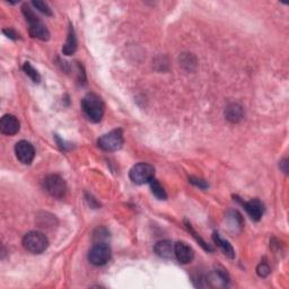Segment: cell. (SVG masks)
<instances>
[{
  "instance_id": "cell-1",
  "label": "cell",
  "mask_w": 289,
  "mask_h": 289,
  "mask_svg": "<svg viewBox=\"0 0 289 289\" xmlns=\"http://www.w3.org/2000/svg\"><path fill=\"white\" fill-rule=\"evenodd\" d=\"M82 110L91 122L97 123L103 118L105 105L103 100L99 95L94 94V93H88L82 101Z\"/></svg>"
},
{
  "instance_id": "cell-2",
  "label": "cell",
  "mask_w": 289,
  "mask_h": 289,
  "mask_svg": "<svg viewBox=\"0 0 289 289\" xmlns=\"http://www.w3.org/2000/svg\"><path fill=\"white\" fill-rule=\"evenodd\" d=\"M22 12H23V15L29 24L30 34L32 35L33 38L41 40V41H48V40L50 39V32H49L47 26L43 24V22L34 14V12L31 10V7L25 4V5L22 7Z\"/></svg>"
},
{
  "instance_id": "cell-3",
  "label": "cell",
  "mask_w": 289,
  "mask_h": 289,
  "mask_svg": "<svg viewBox=\"0 0 289 289\" xmlns=\"http://www.w3.org/2000/svg\"><path fill=\"white\" fill-rule=\"evenodd\" d=\"M23 246L26 251L33 254H41L48 248L49 239L43 233L33 230L23 237Z\"/></svg>"
},
{
  "instance_id": "cell-4",
  "label": "cell",
  "mask_w": 289,
  "mask_h": 289,
  "mask_svg": "<svg viewBox=\"0 0 289 289\" xmlns=\"http://www.w3.org/2000/svg\"><path fill=\"white\" fill-rule=\"evenodd\" d=\"M124 142L123 132L121 129H115V130L110 131L109 133L102 136L99 140H97V145L102 150L105 152H117V150L121 149Z\"/></svg>"
},
{
  "instance_id": "cell-5",
  "label": "cell",
  "mask_w": 289,
  "mask_h": 289,
  "mask_svg": "<svg viewBox=\"0 0 289 289\" xmlns=\"http://www.w3.org/2000/svg\"><path fill=\"white\" fill-rule=\"evenodd\" d=\"M42 186L44 191L53 198L61 199L67 193V184L65 180L60 175L50 174L42 181Z\"/></svg>"
},
{
  "instance_id": "cell-6",
  "label": "cell",
  "mask_w": 289,
  "mask_h": 289,
  "mask_svg": "<svg viewBox=\"0 0 289 289\" xmlns=\"http://www.w3.org/2000/svg\"><path fill=\"white\" fill-rule=\"evenodd\" d=\"M129 176H130V180L135 184L141 185L145 183H149L155 176V168L147 163L136 164L130 170Z\"/></svg>"
},
{
  "instance_id": "cell-7",
  "label": "cell",
  "mask_w": 289,
  "mask_h": 289,
  "mask_svg": "<svg viewBox=\"0 0 289 289\" xmlns=\"http://www.w3.org/2000/svg\"><path fill=\"white\" fill-rule=\"evenodd\" d=\"M111 259V248L106 243L100 242L93 246L88 253V261L93 265L101 266L108 263Z\"/></svg>"
},
{
  "instance_id": "cell-8",
  "label": "cell",
  "mask_w": 289,
  "mask_h": 289,
  "mask_svg": "<svg viewBox=\"0 0 289 289\" xmlns=\"http://www.w3.org/2000/svg\"><path fill=\"white\" fill-rule=\"evenodd\" d=\"M15 154L17 159L21 163L29 165L33 162L35 157V149L31 142L26 140H21L15 145Z\"/></svg>"
},
{
  "instance_id": "cell-9",
  "label": "cell",
  "mask_w": 289,
  "mask_h": 289,
  "mask_svg": "<svg viewBox=\"0 0 289 289\" xmlns=\"http://www.w3.org/2000/svg\"><path fill=\"white\" fill-rule=\"evenodd\" d=\"M21 129V123L15 115L5 114L0 121V130L6 136H14Z\"/></svg>"
},
{
  "instance_id": "cell-10",
  "label": "cell",
  "mask_w": 289,
  "mask_h": 289,
  "mask_svg": "<svg viewBox=\"0 0 289 289\" xmlns=\"http://www.w3.org/2000/svg\"><path fill=\"white\" fill-rule=\"evenodd\" d=\"M175 259L182 264H188L194 257V252L192 247L184 242H177L174 244Z\"/></svg>"
},
{
  "instance_id": "cell-11",
  "label": "cell",
  "mask_w": 289,
  "mask_h": 289,
  "mask_svg": "<svg viewBox=\"0 0 289 289\" xmlns=\"http://www.w3.org/2000/svg\"><path fill=\"white\" fill-rule=\"evenodd\" d=\"M243 206H244V209L246 210L247 215L251 217L252 220L259 221L261 219V217L263 216L264 207L260 200H257V199L250 200V201L244 202Z\"/></svg>"
},
{
  "instance_id": "cell-12",
  "label": "cell",
  "mask_w": 289,
  "mask_h": 289,
  "mask_svg": "<svg viewBox=\"0 0 289 289\" xmlns=\"http://www.w3.org/2000/svg\"><path fill=\"white\" fill-rule=\"evenodd\" d=\"M155 252L163 259H174V243H172L171 241H159L155 245Z\"/></svg>"
},
{
  "instance_id": "cell-13",
  "label": "cell",
  "mask_w": 289,
  "mask_h": 289,
  "mask_svg": "<svg viewBox=\"0 0 289 289\" xmlns=\"http://www.w3.org/2000/svg\"><path fill=\"white\" fill-rule=\"evenodd\" d=\"M225 117L232 123H238L245 117V112L241 105L236 103L229 104L225 110Z\"/></svg>"
},
{
  "instance_id": "cell-14",
  "label": "cell",
  "mask_w": 289,
  "mask_h": 289,
  "mask_svg": "<svg viewBox=\"0 0 289 289\" xmlns=\"http://www.w3.org/2000/svg\"><path fill=\"white\" fill-rule=\"evenodd\" d=\"M212 239H213V242L217 244V246L220 248L221 252H223L226 256L229 257V259H234V257H235V251H234V248L232 246V244H230L228 241H226V239L221 238V236L218 233H213Z\"/></svg>"
},
{
  "instance_id": "cell-15",
  "label": "cell",
  "mask_w": 289,
  "mask_h": 289,
  "mask_svg": "<svg viewBox=\"0 0 289 289\" xmlns=\"http://www.w3.org/2000/svg\"><path fill=\"white\" fill-rule=\"evenodd\" d=\"M77 50V38L76 34H75V31L73 29V26L70 25L68 37H67V41L62 47V53L66 56H71L74 55Z\"/></svg>"
},
{
  "instance_id": "cell-16",
  "label": "cell",
  "mask_w": 289,
  "mask_h": 289,
  "mask_svg": "<svg viewBox=\"0 0 289 289\" xmlns=\"http://www.w3.org/2000/svg\"><path fill=\"white\" fill-rule=\"evenodd\" d=\"M150 183V188H152V192L153 194L159 200H166L167 199V194H166V191L164 190V188L162 186V184L159 183L157 180L153 179L152 181L149 182Z\"/></svg>"
},
{
  "instance_id": "cell-17",
  "label": "cell",
  "mask_w": 289,
  "mask_h": 289,
  "mask_svg": "<svg viewBox=\"0 0 289 289\" xmlns=\"http://www.w3.org/2000/svg\"><path fill=\"white\" fill-rule=\"evenodd\" d=\"M23 69L25 71V74L28 75V76L32 79L34 83H40V81H41V76H40L38 70L35 69L34 67L30 64V62H25L23 66Z\"/></svg>"
},
{
  "instance_id": "cell-18",
  "label": "cell",
  "mask_w": 289,
  "mask_h": 289,
  "mask_svg": "<svg viewBox=\"0 0 289 289\" xmlns=\"http://www.w3.org/2000/svg\"><path fill=\"white\" fill-rule=\"evenodd\" d=\"M32 5L37 8L39 12L43 13L44 15H48V16L52 15V11L50 10V7H49L47 3L41 2V0H34V2L32 3Z\"/></svg>"
},
{
  "instance_id": "cell-19",
  "label": "cell",
  "mask_w": 289,
  "mask_h": 289,
  "mask_svg": "<svg viewBox=\"0 0 289 289\" xmlns=\"http://www.w3.org/2000/svg\"><path fill=\"white\" fill-rule=\"evenodd\" d=\"M185 225H186V228H188V229H189V232L193 235V237H194L195 239H197V241L199 242L200 245H201L206 251H210V252H211V251H212V248H211L210 246H209L208 244H206V242H204L203 239H202L201 237H200L197 233H195V230L192 228V226H191V224L188 223V221H185Z\"/></svg>"
},
{
  "instance_id": "cell-20",
  "label": "cell",
  "mask_w": 289,
  "mask_h": 289,
  "mask_svg": "<svg viewBox=\"0 0 289 289\" xmlns=\"http://www.w3.org/2000/svg\"><path fill=\"white\" fill-rule=\"evenodd\" d=\"M270 272H271V269H270V266H269L268 263H266V262H261V263L257 265L256 273L259 274L261 278L268 277V275L270 274Z\"/></svg>"
},
{
  "instance_id": "cell-21",
  "label": "cell",
  "mask_w": 289,
  "mask_h": 289,
  "mask_svg": "<svg viewBox=\"0 0 289 289\" xmlns=\"http://www.w3.org/2000/svg\"><path fill=\"white\" fill-rule=\"evenodd\" d=\"M189 181L191 182V183L194 184L195 186H199L200 189H207L208 188V184L204 182L203 180L201 179H198V177H193V176H191Z\"/></svg>"
},
{
  "instance_id": "cell-22",
  "label": "cell",
  "mask_w": 289,
  "mask_h": 289,
  "mask_svg": "<svg viewBox=\"0 0 289 289\" xmlns=\"http://www.w3.org/2000/svg\"><path fill=\"white\" fill-rule=\"evenodd\" d=\"M280 168H281L283 173H286L287 174L288 173V159L287 158H284L281 162H280Z\"/></svg>"
},
{
  "instance_id": "cell-23",
  "label": "cell",
  "mask_w": 289,
  "mask_h": 289,
  "mask_svg": "<svg viewBox=\"0 0 289 289\" xmlns=\"http://www.w3.org/2000/svg\"><path fill=\"white\" fill-rule=\"evenodd\" d=\"M4 33H5L8 38L14 39V40L17 39V37H19V35H17V33L14 32L13 30H4Z\"/></svg>"
}]
</instances>
